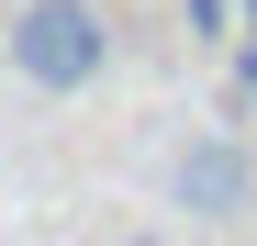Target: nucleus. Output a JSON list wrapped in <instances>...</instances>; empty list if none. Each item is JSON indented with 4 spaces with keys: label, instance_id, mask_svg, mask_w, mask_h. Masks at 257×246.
Segmentation results:
<instances>
[{
    "label": "nucleus",
    "instance_id": "20e7f679",
    "mask_svg": "<svg viewBox=\"0 0 257 246\" xmlns=\"http://www.w3.org/2000/svg\"><path fill=\"white\" fill-rule=\"evenodd\" d=\"M246 45H257V0H246Z\"/></svg>",
    "mask_w": 257,
    "mask_h": 246
},
{
    "label": "nucleus",
    "instance_id": "f03ea898",
    "mask_svg": "<svg viewBox=\"0 0 257 246\" xmlns=\"http://www.w3.org/2000/svg\"><path fill=\"white\" fill-rule=\"evenodd\" d=\"M168 213L190 224H257V146L224 123H190L168 146Z\"/></svg>",
    "mask_w": 257,
    "mask_h": 246
},
{
    "label": "nucleus",
    "instance_id": "7ed1b4c3",
    "mask_svg": "<svg viewBox=\"0 0 257 246\" xmlns=\"http://www.w3.org/2000/svg\"><path fill=\"white\" fill-rule=\"evenodd\" d=\"M112 246H179V235H168V224H123Z\"/></svg>",
    "mask_w": 257,
    "mask_h": 246
},
{
    "label": "nucleus",
    "instance_id": "f257e3e1",
    "mask_svg": "<svg viewBox=\"0 0 257 246\" xmlns=\"http://www.w3.org/2000/svg\"><path fill=\"white\" fill-rule=\"evenodd\" d=\"M112 56L123 45H112V12H101V0H12V12H0V67H12L34 101L101 90Z\"/></svg>",
    "mask_w": 257,
    "mask_h": 246
}]
</instances>
